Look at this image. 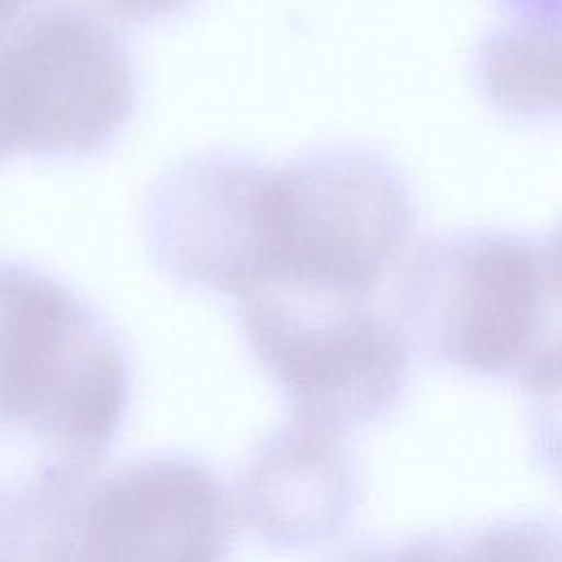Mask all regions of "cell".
<instances>
[{"mask_svg":"<svg viewBox=\"0 0 562 562\" xmlns=\"http://www.w3.org/2000/svg\"><path fill=\"white\" fill-rule=\"evenodd\" d=\"M132 371L110 323L57 277L0 261V472L4 525L40 520L121 430Z\"/></svg>","mask_w":562,"mask_h":562,"instance_id":"cell-1","label":"cell"},{"mask_svg":"<svg viewBox=\"0 0 562 562\" xmlns=\"http://www.w3.org/2000/svg\"><path fill=\"white\" fill-rule=\"evenodd\" d=\"M393 314L435 362L555 391L558 237L492 228L435 235L404 259Z\"/></svg>","mask_w":562,"mask_h":562,"instance_id":"cell-2","label":"cell"},{"mask_svg":"<svg viewBox=\"0 0 562 562\" xmlns=\"http://www.w3.org/2000/svg\"><path fill=\"white\" fill-rule=\"evenodd\" d=\"M237 323L290 417L345 435L386 417L411 382V342L373 299L270 283Z\"/></svg>","mask_w":562,"mask_h":562,"instance_id":"cell-3","label":"cell"},{"mask_svg":"<svg viewBox=\"0 0 562 562\" xmlns=\"http://www.w3.org/2000/svg\"><path fill=\"white\" fill-rule=\"evenodd\" d=\"M235 503L204 461L156 452L90 470L37 527L44 562H224Z\"/></svg>","mask_w":562,"mask_h":562,"instance_id":"cell-4","label":"cell"},{"mask_svg":"<svg viewBox=\"0 0 562 562\" xmlns=\"http://www.w3.org/2000/svg\"><path fill=\"white\" fill-rule=\"evenodd\" d=\"M279 173L283 239L266 285L373 299L417 222L415 193L400 165L364 145H331L279 165Z\"/></svg>","mask_w":562,"mask_h":562,"instance_id":"cell-5","label":"cell"},{"mask_svg":"<svg viewBox=\"0 0 562 562\" xmlns=\"http://www.w3.org/2000/svg\"><path fill=\"white\" fill-rule=\"evenodd\" d=\"M136 68L110 22L68 4L22 18L4 40L11 156L77 158L110 145L136 105Z\"/></svg>","mask_w":562,"mask_h":562,"instance_id":"cell-6","label":"cell"},{"mask_svg":"<svg viewBox=\"0 0 562 562\" xmlns=\"http://www.w3.org/2000/svg\"><path fill=\"white\" fill-rule=\"evenodd\" d=\"M143 231L169 279L239 301L274 272L279 167L235 151L189 154L149 187Z\"/></svg>","mask_w":562,"mask_h":562,"instance_id":"cell-7","label":"cell"},{"mask_svg":"<svg viewBox=\"0 0 562 562\" xmlns=\"http://www.w3.org/2000/svg\"><path fill=\"white\" fill-rule=\"evenodd\" d=\"M237 494L263 544L303 553L347 529L362 487L345 435L290 417L250 454Z\"/></svg>","mask_w":562,"mask_h":562,"instance_id":"cell-8","label":"cell"},{"mask_svg":"<svg viewBox=\"0 0 562 562\" xmlns=\"http://www.w3.org/2000/svg\"><path fill=\"white\" fill-rule=\"evenodd\" d=\"M329 562H560L555 518H505L351 547Z\"/></svg>","mask_w":562,"mask_h":562,"instance_id":"cell-9","label":"cell"},{"mask_svg":"<svg viewBox=\"0 0 562 562\" xmlns=\"http://www.w3.org/2000/svg\"><path fill=\"white\" fill-rule=\"evenodd\" d=\"M483 97L507 116L542 119L558 108V35L551 24L518 22L490 31L474 53Z\"/></svg>","mask_w":562,"mask_h":562,"instance_id":"cell-10","label":"cell"},{"mask_svg":"<svg viewBox=\"0 0 562 562\" xmlns=\"http://www.w3.org/2000/svg\"><path fill=\"white\" fill-rule=\"evenodd\" d=\"M195 0H61V4L92 13L105 22L147 24L169 18Z\"/></svg>","mask_w":562,"mask_h":562,"instance_id":"cell-11","label":"cell"},{"mask_svg":"<svg viewBox=\"0 0 562 562\" xmlns=\"http://www.w3.org/2000/svg\"><path fill=\"white\" fill-rule=\"evenodd\" d=\"M507 9H512L520 22L533 24H558V0H501Z\"/></svg>","mask_w":562,"mask_h":562,"instance_id":"cell-12","label":"cell"},{"mask_svg":"<svg viewBox=\"0 0 562 562\" xmlns=\"http://www.w3.org/2000/svg\"><path fill=\"white\" fill-rule=\"evenodd\" d=\"M31 0H0V33H9L29 9Z\"/></svg>","mask_w":562,"mask_h":562,"instance_id":"cell-13","label":"cell"},{"mask_svg":"<svg viewBox=\"0 0 562 562\" xmlns=\"http://www.w3.org/2000/svg\"><path fill=\"white\" fill-rule=\"evenodd\" d=\"M9 33H0V160L11 156L9 143H7V132H4V114H2V53H4V40Z\"/></svg>","mask_w":562,"mask_h":562,"instance_id":"cell-14","label":"cell"}]
</instances>
